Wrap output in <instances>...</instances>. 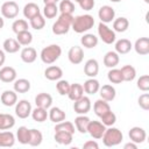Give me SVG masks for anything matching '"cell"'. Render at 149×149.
Returning <instances> with one entry per match:
<instances>
[{
	"mask_svg": "<svg viewBox=\"0 0 149 149\" xmlns=\"http://www.w3.org/2000/svg\"><path fill=\"white\" fill-rule=\"evenodd\" d=\"M93 26H94L93 16L90 14H83V15H77L76 17H73L71 28L74 30V33L83 34L90 30L91 28H93Z\"/></svg>",
	"mask_w": 149,
	"mask_h": 149,
	"instance_id": "6da1fadb",
	"label": "cell"
},
{
	"mask_svg": "<svg viewBox=\"0 0 149 149\" xmlns=\"http://www.w3.org/2000/svg\"><path fill=\"white\" fill-rule=\"evenodd\" d=\"M73 21V16L72 14H65V13H61V15L58 16L57 21L52 24V33L55 35H64L68 34L71 24Z\"/></svg>",
	"mask_w": 149,
	"mask_h": 149,
	"instance_id": "7a4b0ae2",
	"label": "cell"
},
{
	"mask_svg": "<svg viewBox=\"0 0 149 149\" xmlns=\"http://www.w3.org/2000/svg\"><path fill=\"white\" fill-rule=\"evenodd\" d=\"M101 139H102V142L106 147H115V146H118L122 142L123 134L120 129L111 126V127L106 128Z\"/></svg>",
	"mask_w": 149,
	"mask_h": 149,
	"instance_id": "3957f363",
	"label": "cell"
},
{
	"mask_svg": "<svg viewBox=\"0 0 149 149\" xmlns=\"http://www.w3.org/2000/svg\"><path fill=\"white\" fill-rule=\"evenodd\" d=\"M61 55L62 48L58 44H50L42 49L40 57L44 64H52L61 57Z\"/></svg>",
	"mask_w": 149,
	"mask_h": 149,
	"instance_id": "277c9868",
	"label": "cell"
},
{
	"mask_svg": "<svg viewBox=\"0 0 149 149\" xmlns=\"http://www.w3.org/2000/svg\"><path fill=\"white\" fill-rule=\"evenodd\" d=\"M98 35L101 38V41L106 44H112L115 42L116 40V35L115 31L113 29H111L106 23L100 22L98 24Z\"/></svg>",
	"mask_w": 149,
	"mask_h": 149,
	"instance_id": "5b68a950",
	"label": "cell"
},
{
	"mask_svg": "<svg viewBox=\"0 0 149 149\" xmlns=\"http://www.w3.org/2000/svg\"><path fill=\"white\" fill-rule=\"evenodd\" d=\"M19 14V5L13 1V0H9V1H6L2 3L1 6V15L5 17V19H15Z\"/></svg>",
	"mask_w": 149,
	"mask_h": 149,
	"instance_id": "8992f818",
	"label": "cell"
},
{
	"mask_svg": "<svg viewBox=\"0 0 149 149\" xmlns=\"http://www.w3.org/2000/svg\"><path fill=\"white\" fill-rule=\"evenodd\" d=\"M15 114L20 119H27L31 114V105L27 99H21L15 104Z\"/></svg>",
	"mask_w": 149,
	"mask_h": 149,
	"instance_id": "52a82bcc",
	"label": "cell"
},
{
	"mask_svg": "<svg viewBox=\"0 0 149 149\" xmlns=\"http://www.w3.org/2000/svg\"><path fill=\"white\" fill-rule=\"evenodd\" d=\"M106 130V126L101 121H90L87 126V133L95 140H99L102 137L104 133Z\"/></svg>",
	"mask_w": 149,
	"mask_h": 149,
	"instance_id": "ba28073f",
	"label": "cell"
},
{
	"mask_svg": "<svg viewBox=\"0 0 149 149\" xmlns=\"http://www.w3.org/2000/svg\"><path fill=\"white\" fill-rule=\"evenodd\" d=\"M91 107H92V105H91V100L88 97L83 95L81 98L73 101V111L77 114H86L90 112Z\"/></svg>",
	"mask_w": 149,
	"mask_h": 149,
	"instance_id": "9c48e42d",
	"label": "cell"
},
{
	"mask_svg": "<svg viewBox=\"0 0 149 149\" xmlns=\"http://www.w3.org/2000/svg\"><path fill=\"white\" fill-rule=\"evenodd\" d=\"M98 16L100 19V22H104V23H109L114 20L115 17V10L113 7L108 6V5H105V6H101L99 8V12H98Z\"/></svg>",
	"mask_w": 149,
	"mask_h": 149,
	"instance_id": "30bf717a",
	"label": "cell"
},
{
	"mask_svg": "<svg viewBox=\"0 0 149 149\" xmlns=\"http://www.w3.org/2000/svg\"><path fill=\"white\" fill-rule=\"evenodd\" d=\"M68 58L70 61V63L77 65V64H80L84 59V50L81 47H78V45H73L70 48L69 52H68Z\"/></svg>",
	"mask_w": 149,
	"mask_h": 149,
	"instance_id": "8fae6325",
	"label": "cell"
},
{
	"mask_svg": "<svg viewBox=\"0 0 149 149\" xmlns=\"http://www.w3.org/2000/svg\"><path fill=\"white\" fill-rule=\"evenodd\" d=\"M128 135H129L130 141H133V142H135V143H137V144L144 142L146 139H147V133H146V130H144L142 127H139V126L132 127V128L129 129Z\"/></svg>",
	"mask_w": 149,
	"mask_h": 149,
	"instance_id": "7c38bea8",
	"label": "cell"
},
{
	"mask_svg": "<svg viewBox=\"0 0 149 149\" xmlns=\"http://www.w3.org/2000/svg\"><path fill=\"white\" fill-rule=\"evenodd\" d=\"M98 72H99V63H98V61L94 59V58H91V59L86 61V63L84 65V73L90 78H95Z\"/></svg>",
	"mask_w": 149,
	"mask_h": 149,
	"instance_id": "4fadbf2b",
	"label": "cell"
},
{
	"mask_svg": "<svg viewBox=\"0 0 149 149\" xmlns=\"http://www.w3.org/2000/svg\"><path fill=\"white\" fill-rule=\"evenodd\" d=\"M16 70L12 66H2L0 69V80L3 83H13L16 79Z\"/></svg>",
	"mask_w": 149,
	"mask_h": 149,
	"instance_id": "5bb4252c",
	"label": "cell"
},
{
	"mask_svg": "<svg viewBox=\"0 0 149 149\" xmlns=\"http://www.w3.org/2000/svg\"><path fill=\"white\" fill-rule=\"evenodd\" d=\"M136 54L141 56H146L149 54V38L148 37H140L135 41L134 47Z\"/></svg>",
	"mask_w": 149,
	"mask_h": 149,
	"instance_id": "9a60e30c",
	"label": "cell"
},
{
	"mask_svg": "<svg viewBox=\"0 0 149 149\" xmlns=\"http://www.w3.org/2000/svg\"><path fill=\"white\" fill-rule=\"evenodd\" d=\"M99 94H100V98L106 100V101H113L115 99V95H116V91L114 88V86L109 85V84H106V85H102L100 88H99Z\"/></svg>",
	"mask_w": 149,
	"mask_h": 149,
	"instance_id": "2e32d148",
	"label": "cell"
},
{
	"mask_svg": "<svg viewBox=\"0 0 149 149\" xmlns=\"http://www.w3.org/2000/svg\"><path fill=\"white\" fill-rule=\"evenodd\" d=\"M35 105L37 107H42V108L48 109L52 105V97L49 93H45V92L38 93L35 97Z\"/></svg>",
	"mask_w": 149,
	"mask_h": 149,
	"instance_id": "e0dca14e",
	"label": "cell"
},
{
	"mask_svg": "<svg viewBox=\"0 0 149 149\" xmlns=\"http://www.w3.org/2000/svg\"><path fill=\"white\" fill-rule=\"evenodd\" d=\"M1 102L2 105L7 106V107H10V106H14L16 102H17V94L15 91H12V90H6L1 93Z\"/></svg>",
	"mask_w": 149,
	"mask_h": 149,
	"instance_id": "ac0fdd59",
	"label": "cell"
},
{
	"mask_svg": "<svg viewBox=\"0 0 149 149\" xmlns=\"http://www.w3.org/2000/svg\"><path fill=\"white\" fill-rule=\"evenodd\" d=\"M63 76V70L57 66V65H51V66H48L44 71V77L49 80H59Z\"/></svg>",
	"mask_w": 149,
	"mask_h": 149,
	"instance_id": "d6986e66",
	"label": "cell"
},
{
	"mask_svg": "<svg viewBox=\"0 0 149 149\" xmlns=\"http://www.w3.org/2000/svg\"><path fill=\"white\" fill-rule=\"evenodd\" d=\"M20 56H21V59H22L24 63L30 64V63H34V62L36 61V58H37V52H36V50H35L33 47H26V48H23V49L21 50Z\"/></svg>",
	"mask_w": 149,
	"mask_h": 149,
	"instance_id": "ffe728a7",
	"label": "cell"
},
{
	"mask_svg": "<svg viewBox=\"0 0 149 149\" xmlns=\"http://www.w3.org/2000/svg\"><path fill=\"white\" fill-rule=\"evenodd\" d=\"M93 111H94L95 115L100 118V116H102L104 114H106L107 112L111 111V106H109L108 101H106L104 99H98L93 105Z\"/></svg>",
	"mask_w": 149,
	"mask_h": 149,
	"instance_id": "44dd1931",
	"label": "cell"
},
{
	"mask_svg": "<svg viewBox=\"0 0 149 149\" xmlns=\"http://www.w3.org/2000/svg\"><path fill=\"white\" fill-rule=\"evenodd\" d=\"M84 95V87L81 84H78V83H74V84H70V90H69V93H68V97L70 100L72 101H76L77 99L81 98Z\"/></svg>",
	"mask_w": 149,
	"mask_h": 149,
	"instance_id": "7402d4cb",
	"label": "cell"
},
{
	"mask_svg": "<svg viewBox=\"0 0 149 149\" xmlns=\"http://www.w3.org/2000/svg\"><path fill=\"white\" fill-rule=\"evenodd\" d=\"M90 118L86 116L85 114H79L76 119H74V125H76V128L77 130L80 133V134H86L87 133V126L90 123Z\"/></svg>",
	"mask_w": 149,
	"mask_h": 149,
	"instance_id": "603a6c76",
	"label": "cell"
},
{
	"mask_svg": "<svg viewBox=\"0 0 149 149\" xmlns=\"http://www.w3.org/2000/svg\"><path fill=\"white\" fill-rule=\"evenodd\" d=\"M132 48H133V44L127 38H121V40H118L115 42V51L119 55H126V54H128L132 50Z\"/></svg>",
	"mask_w": 149,
	"mask_h": 149,
	"instance_id": "cb8c5ba5",
	"label": "cell"
},
{
	"mask_svg": "<svg viewBox=\"0 0 149 149\" xmlns=\"http://www.w3.org/2000/svg\"><path fill=\"white\" fill-rule=\"evenodd\" d=\"M15 125V119L12 114L0 113V130H8Z\"/></svg>",
	"mask_w": 149,
	"mask_h": 149,
	"instance_id": "d4e9b609",
	"label": "cell"
},
{
	"mask_svg": "<svg viewBox=\"0 0 149 149\" xmlns=\"http://www.w3.org/2000/svg\"><path fill=\"white\" fill-rule=\"evenodd\" d=\"M119 62H120V57L116 51H108L104 56V64L109 69L115 68L119 64Z\"/></svg>",
	"mask_w": 149,
	"mask_h": 149,
	"instance_id": "484cf974",
	"label": "cell"
},
{
	"mask_svg": "<svg viewBox=\"0 0 149 149\" xmlns=\"http://www.w3.org/2000/svg\"><path fill=\"white\" fill-rule=\"evenodd\" d=\"M65 116H66L65 115V112L62 108H59V107H52L48 112V118L54 123H58V122L65 120Z\"/></svg>",
	"mask_w": 149,
	"mask_h": 149,
	"instance_id": "4316f807",
	"label": "cell"
},
{
	"mask_svg": "<svg viewBox=\"0 0 149 149\" xmlns=\"http://www.w3.org/2000/svg\"><path fill=\"white\" fill-rule=\"evenodd\" d=\"M15 143V135L10 130L0 132V147H13Z\"/></svg>",
	"mask_w": 149,
	"mask_h": 149,
	"instance_id": "83f0119b",
	"label": "cell"
},
{
	"mask_svg": "<svg viewBox=\"0 0 149 149\" xmlns=\"http://www.w3.org/2000/svg\"><path fill=\"white\" fill-rule=\"evenodd\" d=\"M41 14V9L38 7V5H36L35 2H28L24 7H23V15L26 19L30 20L34 16Z\"/></svg>",
	"mask_w": 149,
	"mask_h": 149,
	"instance_id": "f1b7e54d",
	"label": "cell"
},
{
	"mask_svg": "<svg viewBox=\"0 0 149 149\" xmlns=\"http://www.w3.org/2000/svg\"><path fill=\"white\" fill-rule=\"evenodd\" d=\"M2 48H3V51L5 52H8V54H15L20 50L21 45L20 43L15 40V38H6L2 43Z\"/></svg>",
	"mask_w": 149,
	"mask_h": 149,
	"instance_id": "f546056e",
	"label": "cell"
},
{
	"mask_svg": "<svg viewBox=\"0 0 149 149\" xmlns=\"http://www.w3.org/2000/svg\"><path fill=\"white\" fill-rule=\"evenodd\" d=\"M14 91L16 93H26L30 90V81L26 78H20V79H15L14 84H13Z\"/></svg>",
	"mask_w": 149,
	"mask_h": 149,
	"instance_id": "4dcf8cb0",
	"label": "cell"
},
{
	"mask_svg": "<svg viewBox=\"0 0 149 149\" xmlns=\"http://www.w3.org/2000/svg\"><path fill=\"white\" fill-rule=\"evenodd\" d=\"M83 87H84V92L85 93H87V94H95L99 91V88H100V84H99V81L95 78H88L84 83Z\"/></svg>",
	"mask_w": 149,
	"mask_h": 149,
	"instance_id": "1f68e13d",
	"label": "cell"
},
{
	"mask_svg": "<svg viewBox=\"0 0 149 149\" xmlns=\"http://www.w3.org/2000/svg\"><path fill=\"white\" fill-rule=\"evenodd\" d=\"M129 27V21L127 17H118L113 20V30L115 33H125Z\"/></svg>",
	"mask_w": 149,
	"mask_h": 149,
	"instance_id": "d6a6232c",
	"label": "cell"
},
{
	"mask_svg": "<svg viewBox=\"0 0 149 149\" xmlns=\"http://www.w3.org/2000/svg\"><path fill=\"white\" fill-rule=\"evenodd\" d=\"M98 37L94 34H84L80 38V43L83 47L87 48V49H92L94 47L98 45Z\"/></svg>",
	"mask_w": 149,
	"mask_h": 149,
	"instance_id": "836d02e7",
	"label": "cell"
},
{
	"mask_svg": "<svg viewBox=\"0 0 149 149\" xmlns=\"http://www.w3.org/2000/svg\"><path fill=\"white\" fill-rule=\"evenodd\" d=\"M72 137L73 134L68 133V132H55V141L59 144H64V146H69L72 142Z\"/></svg>",
	"mask_w": 149,
	"mask_h": 149,
	"instance_id": "e575fe53",
	"label": "cell"
},
{
	"mask_svg": "<svg viewBox=\"0 0 149 149\" xmlns=\"http://www.w3.org/2000/svg\"><path fill=\"white\" fill-rule=\"evenodd\" d=\"M123 81H132L136 77V69L133 65H125L120 69Z\"/></svg>",
	"mask_w": 149,
	"mask_h": 149,
	"instance_id": "d590c367",
	"label": "cell"
},
{
	"mask_svg": "<svg viewBox=\"0 0 149 149\" xmlns=\"http://www.w3.org/2000/svg\"><path fill=\"white\" fill-rule=\"evenodd\" d=\"M31 118L34 121L36 122H44L47 119H48V112L45 108H42V107H37L31 109Z\"/></svg>",
	"mask_w": 149,
	"mask_h": 149,
	"instance_id": "8d00e7d4",
	"label": "cell"
},
{
	"mask_svg": "<svg viewBox=\"0 0 149 149\" xmlns=\"http://www.w3.org/2000/svg\"><path fill=\"white\" fill-rule=\"evenodd\" d=\"M29 136H30V129H28L24 126L19 127L17 132H16V140L21 143V144H28L29 142Z\"/></svg>",
	"mask_w": 149,
	"mask_h": 149,
	"instance_id": "74e56055",
	"label": "cell"
},
{
	"mask_svg": "<svg viewBox=\"0 0 149 149\" xmlns=\"http://www.w3.org/2000/svg\"><path fill=\"white\" fill-rule=\"evenodd\" d=\"M42 141H43L42 133L38 129H35V128L30 129V136H29L28 144L31 146V147H37V146H40L42 143Z\"/></svg>",
	"mask_w": 149,
	"mask_h": 149,
	"instance_id": "f35d334b",
	"label": "cell"
},
{
	"mask_svg": "<svg viewBox=\"0 0 149 149\" xmlns=\"http://www.w3.org/2000/svg\"><path fill=\"white\" fill-rule=\"evenodd\" d=\"M107 78H108V80H109L112 84H121V83L123 81L121 71H120V69H116V68H112V69L108 71Z\"/></svg>",
	"mask_w": 149,
	"mask_h": 149,
	"instance_id": "ab89813d",
	"label": "cell"
},
{
	"mask_svg": "<svg viewBox=\"0 0 149 149\" xmlns=\"http://www.w3.org/2000/svg\"><path fill=\"white\" fill-rule=\"evenodd\" d=\"M16 41L20 43V45H29L33 42V34L29 30L21 31L16 34Z\"/></svg>",
	"mask_w": 149,
	"mask_h": 149,
	"instance_id": "60d3db41",
	"label": "cell"
},
{
	"mask_svg": "<svg viewBox=\"0 0 149 149\" xmlns=\"http://www.w3.org/2000/svg\"><path fill=\"white\" fill-rule=\"evenodd\" d=\"M58 14V6L56 3H47L43 8V16L47 19H54Z\"/></svg>",
	"mask_w": 149,
	"mask_h": 149,
	"instance_id": "b9f144b4",
	"label": "cell"
},
{
	"mask_svg": "<svg viewBox=\"0 0 149 149\" xmlns=\"http://www.w3.org/2000/svg\"><path fill=\"white\" fill-rule=\"evenodd\" d=\"M55 132H68L71 134H74V125L70 121H61L56 123L55 126Z\"/></svg>",
	"mask_w": 149,
	"mask_h": 149,
	"instance_id": "7bdbcfd3",
	"label": "cell"
},
{
	"mask_svg": "<svg viewBox=\"0 0 149 149\" xmlns=\"http://www.w3.org/2000/svg\"><path fill=\"white\" fill-rule=\"evenodd\" d=\"M29 21H30L31 28L35 29V30H41V29H43L44 26H45V19H44V16H43L42 14H38V15L34 16V17L30 19Z\"/></svg>",
	"mask_w": 149,
	"mask_h": 149,
	"instance_id": "ee69618b",
	"label": "cell"
},
{
	"mask_svg": "<svg viewBox=\"0 0 149 149\" xmlns=\"http://www.w3.org/2000/svg\"><path fill=\"white\" fill-rule=\"evenodd\" d=\"M58 10L65 14H72L74 12V3L71 0H61Z\"/></svg>",
	"mask_w": 149,
	"mask_h": 149,
	"instance_id": "f6af8a7d",
	"label": "cell"
},
{
	"mask_svg": "<svg viewBox=\"0 0 149 149\" xmlns=\"http://www.w3.org/2000/svg\"><path fill=\"white\" fill-rule=\"evenodd\" d=\"M12 30L15 33V34H19L21 31H24V30H28V22L23 19H17L13 22L12 24Z\"/></svg>",
	"mask_w": 149,
	"mask_h": 149,
	"instance_id": "bcb514c9",
	"label": "cell"
},
{
	"mask_svg": "<svg viewBox=\"0 0 149 149\" xmlns=\"http://www.w3.org/2000/svg\"><path fill=\"white\" fill-rule=\"evenodd\" d=\"M100 119H101V122L106 127H111V126H113L116 122V115L112 112V109L109 112H107L106 114H104L102 116H100Z\"/></svg>",
	"mask_w": 149,
	"mask_h": 149,
	"instance_id": "7dc6e473",
	"label": "cell"
},
{
	"mask_svg": "<svg viewBox=\"0 0 149 149\" xmlns=\"http://www.w3.org/2000/svg\"><path fill=\"white\" fill-rule=\"evenodd\" d=\"M56 88H57V91L61 95H68L69 90H70V83L68 80L59 79L56 84Z\"/></svg>",
	"mask_w": 149,
	"mask_h": 149,
	"instance_id": "c3c4849f",
	"label": "cell"
},
{
	"mask_svg": "<svg viewBox=\"0 0 149 149\" xmlns=\"http://www.w3.org/2000/svg\"><path fill=\"white\" fill-rule=\"evenodd\" d=\"M136 86L139 90L143 91V92H147L149 90V74H143L141 76L139 79H137V83H136Z\"/></svg>",
	"mask_w": 149,
	"mask_h": 149,
	"instance_id": "681fc988",
	"label": "cell"
},
{
	"mask_svg": "<svg viewBox=\"0 0 149 149\" xmlns=\"http://www.w3.org/2000/svg\"><path fill=\"white\" fill-rule=\"evenodd\" d=\"M137 102H139V106L144 109V111H148L149 109V93H143L137 99Z\"/></svg>",
	"mask_w": 149,
	"mask_h": 149,
	"instance_id": "f907efd6",
	"label": "cell"
},
{
	"mask_svg": "<svg viewBox=\"0 0 149 149\" xmlns=\"http://www.w3.org/2000/svg\"><path fill=\"white\" fill-rule=\"evenodd\" d=\"M78 3L80 6V8L84 10H91V9H93V7L95 5L94 0H80Z\"/></svg>",
	"mask_w": 149,
	"mask_h": 149,
	"instance_id": "816d5d0a",
	"label": "cell"
},
{
	"mask_svg": "<svg viewBox=\"0 0 149 149\" xmlns=\"http://www.w3.org/2000/svg\"><path fill=\"white\" fill-rule=\"evenodd\" d=\"M83 148H84V149H98V148H99V144L97 143V141L90 140V141H86V142L83 144Z\"/></svg>",
	"mask_w": 149,
	"mask_h": 149,
	"instance_id": "f5cc1de1",
	"label": "cell"
},
{
	"mask_svg": "<svg viewBox=\"0 0 149 149\" xmlns=\"http://www.w3.org/2000/svg\"><path fill=\"white\" fill-rule=\"evenodd\" d=\"M123 149H137V143L130 141V142H128L123 146Z\"/></svg>",
	"mask_w": 149,
	"mask_h": 149,
	"instance_id": "db71d44e",
	"label": "cell"
},
{
	"mask_svg": "<svg viewBox=\"0 0 149 149\" xmlns=\"http://www.w3.org/2000/svg\"><path fill=\"white\" fill-rule=\"evenodd\" d=\"M5 61H6V55H5V51L2 49H0V68L5 64Z\"/></svg>",
	"mask_w": 149,
	"mask_h": 149,
	"instance_id": "11a10c76",
	"label": "cell"
},
{
	"mask_svg": "<svg viewBox=\"0 0 149 149\" xmlns=\"http://www.w3.org/2000/svg\"><path fill=\"white\" fill-rule=\"evenodd\" d=\"M59 0H43V2H44V5H47V3H57Z\"/></svg>",
	"mask_w": 149,
	"mask_h": 149,
	"instance_id": "9f6ffc18",
	"label": "cell"
},
{
	"mask_svg": "<svg viewBox=\"0 0 149 149\" xmlns=\"http://www.w3.org/2000/svg\"><path fill=\"white\" fill-rule=\"evenodd\" d=\"M3 26H5L3 17H2V16H0V29H2V28H3Z\"/></svg>",
	"mask_w": 149,
	"mask_h": 149,
	"instance_id": "6f0895ef",
	"label": "cell"
},
{
	"mask_svg": "<svg viewBox=\"0 0 149 149\" xmlns=\"http://www.w3.org/2000/svg\"><path fill=\"white\" fill-rule=\"evenodd\" d=\"M109 1H112V2H120V1H122V0H109Z\"/></svg>",
	"mask_w": 149,
	"mask_h": 149,
	"instance_id": "680465c9",
	"label": "cell"
},
{
	"mask_svg": "<svg viewBox=\"0 0 149 149\" xmlns=\"http://www.w3.org/2000/svg\"><path fill=\"white\" fill-rule=\"evenodd\" d=\"M143 1H144L146 3H149V0H143Z\"/></svg>",
	"mask_w": 149,
	"mask_h": 149,
	"instance_id": "91938a15",
	"label": "cell"
},
{
	"mask_svg": "<svg viewBox=\"0 0 149 149\" xmlns=\"http://www.w3.org/2000/svg\"><path fill=\"white\" fill-rule=\"evenodd\" d=\"M74 1H76V2H79V1H80V0H74Z\"/></svg>",
	"mask_w": 149,
	"mask_h": 149,
	"instance_id": "94428289",
	"label": "cell"
}]
</instances>
